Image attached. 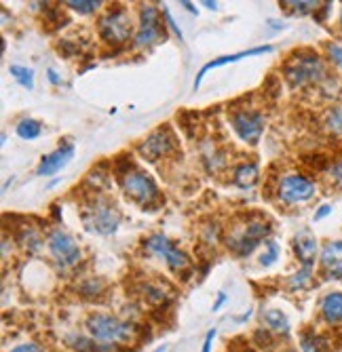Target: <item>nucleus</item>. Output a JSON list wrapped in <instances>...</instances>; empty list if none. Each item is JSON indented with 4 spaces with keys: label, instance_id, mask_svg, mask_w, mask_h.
<instances>
[{
    "label": "nucleus",
    "instance_id": "nucleus-1",
    "mask_svg": "<svg viewBox=\"0 0 342 352\" xmlns=\"http://www.w3.org/2000/svg\"><path fill=\"white\" fill-rule=\"evenodd\" d=\"M85 329L91 340L100 344H110V346H120L129 344L136 338V327L127 321H122L118 316L106 314V312H93L87 316Z\"/></svg>",
    "mask_w": 342,
    "mask_h": 352
},
{
    "label": "nucleus",
    "instance_id": "nucleus-2",
    "mask_svg": "<svg viewBox=\"0 0 342 352\" xmlns=\"http://www.w3.org/2000/svg\"><path fill=\"white\" fill-rule=\"evenodd\" d=\"M83 223L89 232H96L102 236L114 234L120 223V211L114 203H110L104 197H93L83 207Z\"/></svg>",
    "mask_w": 342,
    "mask_h": 352
},
{
    "label": "nucleus",
    "instance_id": "nucleus-3",
    "mask_svg": "<svg viewBox=\"0 0 342 352\" xmlns=\"http://www.w3.org/2000/svg\"><path fill=\"white\" fill-rule=\"evenodd\" d=\"M272 228H270V223L264 221V219H247L245 223H241V226H237L226 243H228V249L239 255V258H247V255H252L254 249L262 243L268 241Z\"/></svg>",
    "mask_w": 342,
    "mask_h": 352
},
{
    "label": "nucleus",
    "instance_id": "nucleus-4",
    "mask_svg": "<svg viewBox=\"0 0 342 352\" xmlns=\"http://www.w3.org/2000/svg\"><path fill=\"white\" fill-rule=\"evenodd\" d=\"M120 186L122 192L127 195V199H131L133 203H138L140 207H152L159 201V186L148 173L129 167L120 173Z\"/></svg>",
    "mask_w": 342,
    "mask_h": 352
},
{
    "label": "nucleus",
    "instance_id": "nucleus-5",
    "mask_svg": "<svg viewBox=\"0 0 342 352\" xmlns=\"http://www.w3.org/2000/svg\"><path fill=\"white\" fill-rule=\"evenodd\" d=\"M284 74L292 87H304L308 82H317L323 78L325 68L319 55L315 53H296L284 66Z\"/></svg>",
    "mask_w": 342,
    "mask_h": 352
},
{
    "label": "nucleus",
    "instance_id": "nucleus-6",
    "mask_svg": "<svg viewBox=\"0 0 342 352\" xmlns=\"http://www.w3.org/2000/svg\"><path fill=\"white\" fill-rule=\"evenodd\" d=\"M100 36L104 43L108 45H122L125 41H129L131 36V17L127 13V9L122 7H114L108 9L98 23Z\"/></svg>",
    "mask_w": 342,
    "mask_h": 352
},
{
    "label": "nucleus",
    "instance_id": "nucleus-7",
    "mask_svg": "<svg viewBox=\"0 0 342 352\" xmlns=\"http://www.w3.org/2000/svg\"><path fill=\"white\" fill-rule=\"evenodd\" d=\"M144 251L152 258H159L167 264V268L171 272H180L184 268H189V258H186V253L180 251L165 234H150L146 241H144Z\"/></svg>",
    "mask_w": 342,
    "mask_h": 352
},
{
    "label": "nucleus",
    "instance_id": "nucleus-8",
    "mask_svg": "<svg viewBox=\"0 0 342 352\" xmlns=\"http://www.w3.org/2000/svg\"><path fill=\"white\" fill-rule=\"evenodd\" d=\"M161 38H165V30L159 17V9L154 5H142L140 25H138V34L133 38V47L146 49V47L157 45Z\"/></svg>",
    "mask_w": 342,
    "mask_h": 352
},
{
    "label": "nucleus",
    "instance_id": "nucleus-9",
    "mask_svg": "<svg viewBox=\"0 0 342 352\" xmlns=\"http://www.w3.org/2000/svg\"><path fill=\"white\" fill-rule=\"evenodd\" d=\"M49 245V253L51 258L55 260V264L59 268H72L74 264L81 262V247L78 243L61 228L53 230L47 239Z\"/></svg>",
    "mask_w": 342,
    "mask_h": 352
},
{
    "label": "nucleus",
    "instance_id": "nucleus-10",
    "mask_svg": "<svg viewBox=\"0 0 342 352\" xmlns=\"http://www.w3.org/2000/svg\"><path fill=\"white\" fill-rule=\"evenodd\" d=\"M231 126L239 135V140L256 146L264 133V114L256 110H235L231 114Z\"/></svg>",
    "mask_w": 342,
    "mask_h": 352
},
{
    "label": "nucleus",
    "instance_id": "nucleus-11",
    "mask_svg": "<svg viewBox=\"0 0 342 352\" xmlns=\"http://www.w3.org/2000/svg\"><path fill=\"white\" fill-rule=\"evenodd\" d=\"M277 197H279V201H284L288 205L306 203L315 197V184L302 175H296V173L284 175L277 188Z\"/></svg>",
    "mask_w": 342,
    "mask_h": 352
},
{
    "label": "nucleus",
    "instance_id": "nucleus-12",
    "mask_svg": "<svg viewBox=\"0 0 342 352\" xmlns=\"http://www.w3.org/2000/svg\"><path fill=\"white\" fill-rule=\"evenodd\" d=\"M175 148V138L169 126H161V129L152 131L140 146L138 152L148 158V161H159V158L167 156Z\"/></svg>",
    "mask_w": 342,
    "mask_h": 352
},
{
    "label": "nucleus",
    "instance_id": "nucleus-13",
    "mask_svg": "<svg viewBox=\"0 0 342 352\" xmlns=\"http://www.w3.org/2000/svg\"><path fill=\"white\" fill-rule=\"evenodd\" d=\"M74 158V146L72 144H61L59 148H55L53 152L45 154L41 158V163L36 167V175L41 177H49V175H55L64 169L70 161Z\"/></svg>",
    "mask_w": 342,
    "mask_h": 352
},
{
    "label": "nucleus",
    "instance_id": "nucleus-14",
    "mask_svg": "<svg viewBox=\"0 0 342 352\" xmlns=\"http://www.w3.org/2000/svg\"><path fill=\"white\" fill-rule=\"evenodd\" d=\"M270 51H272V47H270V45H264V47H254V49H247V51H239V53H233V55H222V57H217V59H211L209 63H205V66L201 68V72L197 74L193 87H195V91H197V89L201 87L205 74H207L209 70H213V68H222V66H228V63H237V61H241V59H245V57L264 55V53H270Z\"/></svg>",
    "mask_w": 342,
    "mask_h": 352
},
{
    "label": "nucleus",
    "instance_id": "nucleus-15",
    "mask_svg": "<svg viewBox=\"0 0 342 352\" xmlns=\"http://www.w3.org/2000/svg\"><path fill=\"white\" fill-rule=\"evenodd\" d=\"M319 262L328 278H342V243L330 241L323 245Z\"/></svg>",
    "mask_w": 342,
    "mask_h": 352
},
{
    "label": "nucleus",
    "instance_id": "nucleus-16",
    "mask_svg": "<svg viewBox=\"0 0 342 352\" xmlns=\"http://www.w3.org/2000/svg\"><path fill=\"white\" fill-rule=\"evenodd\" d=\"M294 251L298 255V260L302 262V266H313L317 258V239L306 230L300 232L294 239Z\"/></svg>",
    "mask_w": 342,
    "mask_h": 352
},
{
    "label": "nucleus",
    "instance_id": "nucleus-17",
    "mask_svg": "<svg viewBox=\"0 0 342 352\" xmlns=\"http://www.w3.org/2000/svg\"><path fill=\"white\" fill-rule=\"evenodd\" d=\"M323 321L330 325H340L342 323V294L340 292H332L328 294L321 304H319Z\"/></svg>",
    "mask_w": 342,
    "mask_h": 352
},
{
    "label": "nucleus",
    "instance_id": "nucleus-18",
    "mask_svg": "<svg viewBox=\"0 0 342 352\" xmlns=\"http://www.w3.org/2000/svg\"><path fill=\"white\" fill-rule=\"evenodd\" d=\"M262 323L266 325L268 331H275V333H279V336H288V333H290V318L286 316V312L277 310V308L264 310V314H262Z\"/></svg>",
    "mask_w": 342,
    "mask_h": 352
},
{
    "label": "nucleus",
    "instance_id": "nucleus-19",
    "mask_svg": "<svg viewBox=\"0 0 342 352\" xmlns=\"http://www.w3.org/2000/svg\"><path fill=\"white\" fill-rule=\"evenodd\" d=\"M300 348L302 352H332V346L328 344V340L315 333L313 329L300 333Z\"/></svg>",
    "mask_w": 342,
    "mask_h": 352
},
{
    "label": "nucleus",
    "instance_id": "nucleus-20",
    "mask_svg": "<svg viewBox=\"0 0 342 352\" xmlns=\"http://www.w3.org/2000/svg\"><path fill=\"white\" fill-rule=\"evenodd\" d=\"M140 294L148 304H163V302L169 300V292L165 289V287L159 285V283H150V280H146L140 287Z\"/></svg>",
    "mask_w": 342,
    "mask_h": 352
},
{
    "label": "nucleus",
    "instance_id": "nucleus-21",
    "mask_svg": "<svg viewBox=\"0 0 342 352\" xmlns=\"http://www.w3.org/2000/svg\"><path fill=\"white\" fill-rule=\"evenodd\" d=\"M258 175H260V171H258L256 163H245L235 169V184L241 188H252L258 182Z\"/></svg>",
    "mask_w": 342,
    "mask_h": 352
},
{
    "label": "nucleus",
    "instance_id": "nucleus-22",
    "mask_svg": "<svg viewBox=\"0 0 342 352\" xmlns=\"http://www.w3.org/2000/svg\"><path fill=\"white\" fill-rule=\"evenodd\" d=\"M41 131H43V124H41L39 120H34V118H21V120L15 124V133H17L21 140H25V142L36 140V138L41 135Z\"/></svg>",
    "mask_w": 342,
    "mask_h": 352
},
{
    "label": "nucleus",
    "instance_id": "nucleus-23",
    "mask_svg": "<svg viewBox=\"0 0 342 352\" xmlns=\"http://www.w3.org/2000/svg\"><path fill=\"white\" fill-rule=\"evenodd\" d=\"M9 74L28 91H34V72L25 68V66H11L9 68Z\"/></svg>",
    "mask_w": 342,
    "mask_h": 352
},
{
    "label": "nucleus",
    "instance_id": "nucleus-24",
    "mask_svg": "<svg viewBox=\"0 0 342 352\" xmlns=\"http://www.w3.org/2000/svg\"><path fill=\"white\" fill-rule=\"evenodd\" d=\"M64 5H66L68 9H72V11L81 13V15L96 13V11L102 7L100 0H68V3H64Z\"/></svg>",
    "mask_w": 342,
    "mask_h": 352
},
{
    "label": "nucleus",
    "instance_id": "nucleus-25",
    "mask_svg": "<svg viewBox=\"0 0 342 352\" xmlns=\"http://www.w3.org/2000/svg\"><path fill=\"white\" fill-rule=\"evenodd\" d=\"M310 274H313V266H302L296 274L290 276V289L292 292H300L310 283Z\"/></svg>",
    "mask_w": 342,
    "mask_h": 352
},
{
    "label": "nucleus",
    "instance_id": "nucleus-26",
    "mask_svg": "<svg viewBox=\"0 0 342 352\" xmlns=\"http://www.w3.org/2000/svg\"><path fill=\"white\" fill-rule=\"evenodd\" d=\"M325 129L330 133H342V106H336L325 114Z\"/></svg>",
    "mask_w": 342,
    "mask_h": 352
},
{
    "label": "nucleus",
    "instance_id": "nucleus-27",
    "mask_svg": "<svg viewBox=\"0 0 342 352\" xmlns=\"http://www.w3.org/2000/svg\"><path fill=\"white\" fill-rule=\"evenodd\" d=\"M277 258H279V245L272 239H268L264 243V253H262V258H260V264L262 266H272L277 262Z\"/></svg>",
    "mask_w": 342,
    "mask_h": 352
},
{
    "label": "nucleus",
    "instance_id": "nucleus-28",
    "mask_svg": "<svg viewBox=\"0 0 342 352\" xmlns=\"http://www.w3.org/2000/svg\"><path fill=\"white\" fill-rule=\"evenodd\" d=\"M102 289H104V283L98 280V278H89L87 283L81 285V294H83V296H89V298H91V296H96V298H98V296L102 294Z\"/></svg>",
    "mask_w": 342,
    "mask_h": 352
},
{
    "label": "nucleus",
    "instance_id": "nucleus-29",
    "mask_svg": "<svg viewBox=\"0 0 342 352\" xmlns=\"http://www.w3.org/2000/svg\"><path fill=\"white\" fill-rule=\"evenodd\" d=\"M286 7H294L296 13H308V11H315L319 7V3H284Z\"/></svg>",
    "mask_w": 342,
    "mask_h": 352
},
{
    "label": "nucleus",
    "instance_id": "nucleus-30",
    "mask_svg": "<svg viewBox=\"0 0 342 352\" xmlns=\"http://www.w3.org/2000/svg\"><path fill=\"white\" fill-rule=\"evenodd\" d=\"M328 55H330V59L336 63L338 68H342V45H330L328 47Z\"/></svg>",
    "mask_w": 342,
    "mask_h": 352
},
{
    "label": "nucleus",
    "instance_id": "nucleus-31",
    "mask_svg": "<svg viewBox=\"0 0 342 352\" xmlns=\"http://www.w3.org/2000/svg\"><path fill=\"white\" fill-rule=\"evenodd\" d=\"M163 15H165V21H167V28L173 32V34L182 41L184 38V34H182V30L178 28V23L173 21V17H171V13H169V9H163Z\"/></svg>",
    "mask_w": 342,
    "mask_h": 352
},
{
    "label": "nucleus",
    "instance_id": "nucleus-32",
    "mask_svg": "<svg viewBox=\"0 0 342 352\" xmlns=\"http://www.w3.org/2000/svg\"><path fill=\"white\" fill-rule=\"evenodd\" d=\"M330 177H332V182L342 190V161H340V163H336V165L330 169Z\"/></svg>",
    "mask_w": 342,
    "mask_h": 352
},
{
    "label": "nucleus",
    "instance_id": "nucleus-33",
    "mask_svg": "<svg viewBox=\"0 0 342 352\" xmlns=\"http://www.w3.org/2000/svg\"><path fill=\"white\" fill-rule=\"evenodd\" d=\"M9 352H41V348L34 342H25V344H19V346L11 348Z\"/></svg>",
    "mask_w": 342,
    "mask_h": 352
},
{
    "label": "nucleus",
    "instance_id": "nucleus-34",
    "mask_svg": "<svg viewBox=\"0 0 342 352\" xmlns=\"http://www.w3.org/2000/svg\"><path fill=\"white\" fill-rule=\"evenodd\" d=\"M213 338H215V329H209V331H207V336H205V340H203V348H201V352H211Z\"/></svg>",
    "mask_w": 342,
    "mask_h": 352
},
{
    "label": "nucleus",
    "instance_id": "nucleus-35",
    "mask_svg": "<svg viewBox=\"0 0 342 352\" xmlns=\"http://www.w3.org/2000/svg\"><path fill=\"white\" fill-rule=\"evenodd\" d=\"M330 213H332V207H330V205H321V207H319V211L315 213V221H319V219L328 217Z\"/></svg>",
    "mask_w": 342,
    "mask_h": 352
},
{
    "label": "nucleus",
    "instance_id": "nucleus-36",
    "mask_svg": "<svg viewBox=\"0 0 342 352\" xmlns=\"http://www.w3.org/2000/svg\"><path fill=\"white\" fill-rule=\"evenodd\" d=\"M224 302H226V294H224V292H220V294H217V300H215V304H213V308H211V310H213V312H217V310L222 308V304H224Z\"/></svg>",
    "mask_w": 342,
    "mask_h": 352
},
{
    "label": "nucleus",
    "instance_id": "nucleus-37",
    "mask_svg": "<svg viewBox=\"0 0 342 352\" xmlns=\"http://www.w3.org/2000/svg\"><path fill=\"white\" fill-rule=\"evenodd\" d=\"M47 78H49L51 85H59V76H57L55 70H47Z\"/></svg>",
    "mask_w": 342,
    "mask_h": 352
},
{
    "label": "nucleus",
    "instance_id": "nucleus-38",
    "mask_svg": "<svg viewBox=\"0 0 342 352\" xmlns=\"http://www.w3.org/2000/svg\"><path fill=\"white\" fill-rule=\"evenodd\" d=\"M182 7H186L191 13H197V9H195V5H193V3H182Z\"/></svg>",
    "mask_w": 342,
    "mask_h": 352
},
{
    "label": "nucleus",
    "instance_id": "nucleus-39",
    "mask_svg": "<svg viewBox=\"0 0 342 352\" xmlns=\"http://www.w3.org/2000/svg\"><path fill=\"white\" fill-rule=\"evenodd\" d=\"M203 5H205L207 9H217V5H215V3H209V0H207V3H203Z\"/></svg>",
    "mask_w": 342,
    "mask_h": 352
},
{
    "label": "nucleus",
    "instance_id": "nucleus-40",
    "mask_svg": "<svg viewBox=\"0 0 342 352\" xmlns=\"http://www.w3.org/2000/svg\"><path fill=\"white\" fill-rule=\"evenodd\" d=\"M152 352H167V346H161V348H157V350H152Z\"/></svg>",
    "mask_w": 342,
    "mask_h": 352
}]
</instances>
